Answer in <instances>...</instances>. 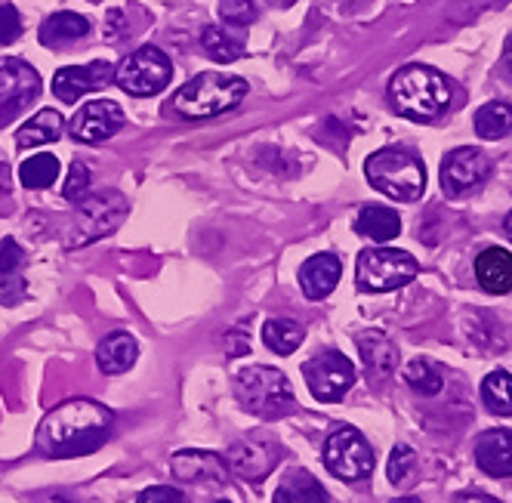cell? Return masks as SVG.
<instances>
[{
  "label": "cell",
  "instance_id": "obj_1",
  "mask_svg": "<svg viewBox=\"0 0 512 503\" xmlns=\"http://www.w3.org/2000/svg\"><path fill=\"white\" fill-rule=\"evenodd\" d=\"M112 423V411L99 402H62L38 426V451L47 457H84L108 439Z\"/></svg>",
  "mask_w": 512,
  "mask_h": 503
},
{
  "label": "cell",
  "instance_id": "obj_2",
  "mask_svg": "<svg viewBox=\"0 0 512 503\" xmlns=\"http://www.w3.org/2000/svg\"><path fill=\"white\" fill-rule=\"evenodd\" d=\"M392 109L401 118L411 121H435L448 112L451 105V84L442 71L429 65H405L389 84Z\"/></svg>",
  "mask_w": 512,
  "mask_h": 503
},
{
  "label": "cell",
  "instance_id": "obj_3",
  "mask_svg": "<svg viewBox=\"0 0 512 503\" xmlns=\"http://www.w3.org/2000/svg\"><path fill=\"white\" fill-rule=\"evenodd\" d=\"M247 96V81L235 75H219V71H204L189 84H182L173 96V105L182 118H216Z\"/></svg>",
  "mask_w": 512,
  "mask_h": 503
},
{
  "label": "cell",
  "instance_id": "obj_4",
  "mask_svg": "<svg viewBox=\"0 0 512 503\" xmlns=\"http://www.w3.org/2000/svg\"><path fill=\"white\" fill-rule=\"evenodd\" d=\"M368 183L395 201H417L426 189V167L405 149H380L364 161Z\"/></svg>",
  "mask_w": 512,
  "mask_h": 503
},
{
  "label": "cell",
  "instance_id": "obj_5",
  "mask_svg": "<svg viewBox=\"0 0 512 503\" xmlns=\"http://www.w3.org/2000/svg\"><path fill=\"white\" fill-rule=\"evenodd\" d=\"M235 395L250 414L266 417V420L287 414V408L294 405V386H290L287 374L278 368H266V365L244 368L235 377Z\"/></svg>",
  "mask_w": 512,
  "mask_h": 503
},
{
  "label": "cell",
  "instance_id": "obj_6",
  "mask_svg": "<svg viewBox=\"0 0 512 503\" xmlns=\"http://www.w3.org/2000/svg\"><path fill=\"white\" fill-rule=\"evenodd\" d=\"M420 266L411 254L395 247H371L358 254V266H355V281L361 291L368 294H386V291H398L417 278Z\"/></svg>",
  "mask_w": 512,
  "mask_h": 503
},
{
  "label": "cell",
  "instance_id": "obj_7",
  "mask_svg": "<svg viewBox=\"0 0 512 503\" xmlns=\"http://www.w3.org/2000/svg\"><path fill=\"white\" fill-rule=\"evenodd\" d=\"M127 217V201L118 192H99V195H84L78 201V217L68 235V247H84L90 241H99L112 235L121 220Z\"/></svg>",
  "mask_w": 512,
  "mask_h": 503
},
{
  "label": "cell",
  "instance_id": "obj_8",
  "mask_svg": "<svg viewBox=\"0 0 512 503\" xmlns=\"http://www.w3.org/2000/svg\"><path fill=\"white\" fill-rule=\"evenodd\" d=\"M324 466L343 482H361L374 473V448L358 429L340 426L324 442Z\"/></svg>",
  "mask_w": 512,
  "mask_h": 503
},
{
  "label": "cell",
  "instance_id": "obj_9",
  "mask_svg": "<svg viewBox=\"0 0 512 503\" xmlns=\"http://www.w3.org/2000/svg\"><path fill=\"white\" fill-rule=\"evenodd\" d=\"M170 75V59L161 50L139 47L115 68V84L130 96H155L170 84Z\"/></svg>",
  "mask_w": 512,
  "mask_h": 503
},
{
  "label": "cell",
  "instance_id": "obj_10",
  "mask_svg": "<svg viewBox=\"0 0 512 503\" xmlns=\"http://www.w3.org/2000/svg\"><path fill=\"white\" fill-rule=\"evenodd\" d=\"M303 377L318 402H340L355 383V368L343 352L331 349L309 358L303 365Z\"/></svg>",
  "mask_w": 512,
  "mask_h": 503
},
{
  "label": "cell",
  "instance_id": "obj_11",
  "mask_svg": "<svg viewBox=\"0 0 512 503\" xmlns=\"http://www.w3.org/2000/svg\"><path fill=\"white\" fill-rule=\"evenodd\" d=\"M41 93V78L31 65L19 59L0 62V127L25 112V105Z\"/></svg>",
  "mask_w": 512,
  "mask_h": 503
},
{
  "label": "cell",
  "instance_id": "obj_12",
  "mask_svg": "<svg viewBox=\"0 0 512 503\" xmlns=\"http://www.w3.org/2000/svg\"><path fill=\"white\" fill-rule=\"evenodd\" d=\"M124 124V112L121 105L112 99H93L87 105H81L78 115L71 118V139L84 142V146H93V142H102L108 136H115Z\"/></svg>",
  "mask_w": 512,
  "mask_h": 503
},
{
  "label": "cell",
  "instance_id": "obj_13",
  "mask_svg": "<svg viewBox=\"0 0 512 503\" xmlns=\"http://www.w3.org/2000/svg\"><path fill=\"white\" fill-rule=\"evenodd\" d=\"M115 81V68L108 62H90V65H71L56 71L53 78V93L62 102H78L87 93L105 90Z\"/></svg>",
  "mask_w": 512,
  "mask_h": 503
},
{
  "label": "cell",
  "instance_id": "obj_14",
  "mask_svg": "<svg viewBox=\"0 0 512 503\" xmlns=\"http://www.w3.org/2000/svg\"><path fill=\"white\" fill-rule=\"evenodd\" d=\"M491 173V161L479 149H454L442 161V186L448 195H463L482 186Z\"/></svg>",
  "mask_w": 512,
  "mask_h": 503
},
{
  "label": "cell",
  "instance_id": "obj_15",
  "mask_svg": "<svg viewBox=\"0 0 512 503\" xmlns=\"http://www.w3.org/2000/svg\"><path fill=\"white\" fill-rule=\"evenodd\" d=\"M173 476L192 485H226V460L213 451H179L173 454Z\"/></svg>",
  "mask_w": 512,
  "mask_h": 503
},
{
  "label": "cell",
  "instance_id": "obj_16",
  "mask_svg": "<svg viewBox=\"0 0 512 503\" xmlns=\"http://www.w3.org/2000/svg\"><path fill=\"white\" fill-rule=\"evenodd\" d=\"M226 463L244 482H263L275 470L278 457H275V448L263 442H235L226 454Z\"/></svg>",
  "mask_w": 512,
  "mask_h": 503
},
{
  "label": "cell",
  "instance_id": "obj_17",
  "mask_svg": "<svg viewBox=\"0 0 512 503\" xmlns=\"http://www.w3.org/2000/svg\"><path fill=\"white\" fill-rule=\"evenodd\" d=\"M358 352H361L364 371H368V377L374 383H383V380H389L398 371V349L380 331H364V334H358Z\"/></svg>",
  "mask_w": 512,
  "mask_h": 503
},
{
  "label": "cell",
  "instance_id": "obj_18",
  "mask_svg": "<svg viewBox=\"0 0 512 503\" xmlns=\"http://www.w3.org/2000/svg\"><path fill=\"white\" fill-rule=\"evenodd\" d=\"M475 463L479 470L494 476V479H506L512 476V433L509 429H491L479 442H475Z\"/></svg>",
  "mask_w": 512,
  "mask_h": 503
},
{
  "label": "cell",
  "instance_id": "obj_19",
  "mask_svg": "<svg viewBox=\"0 0 512 503\" xmlns=\"http://www.w3.org/2000/svg\"><path fill=\"white\" fill-rule=\"evenodd\" d=\"M343 266L334 254H315L300 266V287L309 300H324L340 284Z\"/></svg>",
  "mask_w": 512,
  "mask_h": 503
},
{
  "label": "cell",
  "instance_id": "obj_20",
  "mask_svg": "<svg viewBox=\"0 0 512 503\" xmlns=\"http://www.w3.org/2000/svg\"><path fill=\"white\" fill-rule=\"evenodd\" d=\"M475 281L488 294H509L512 291V254L503 247H488L475 260Z\"/></svg>",
  "mask_w": 512,
  "mask_h": 503
},
{
  "label": "cell",
  "instance_id": "obj_21",
  "mask_svg": "<svg viewBox=\"0 0 512 503\" xmlns=\"http://www.w3.org/2000/svg\"><path fill=\"white\" fill-rule=\"evenodd\" d=\"M22 263H25V250L13 238L0 241V303L13 306L25 297Z\"/></svg>",
  "mask_w": 512,
  "mask_h": 503
},
{
  "label": "cell",
  "instance_id": "obj_22",
  "mask_svg": "<svg viewBox=\"0 0 512 503\" xmlns=\"http://www.w3.org/2000/svg\"><path fill=\"white\" fill-rule=\"evenodd\" d=\"M136 355H139V346L130 334H108L99 349H96V365L102 374H124L136 365Z\"/></svg>",
  "mask_w": 512,
  "mask_h": 503
},
{
  "label": "cell",
  "instance_id": "obj_23",
  "mask_svg": "<svg viewBox=\"0 0 512 503\" xmlns=\"http://www.w3.org/2000/svg\"><path fill=\"white\" fill-rule=\"evenodd\" d=\"M272 503H331V497H327V491L321 488V482L312 473L297 470V473L284 476V482L275 488Z\"/></svg>",
  "mask_w": 512,
  "mask_h": 503
},
{
  "label": "cell",
  "instance_id": "obj_24",
  "mask_svg": "<svg viewBox=\"0 0 512 503\" xmlns=\"http://www.w3.org/2000/svg\"><path fill=\"white\" fill-rule=\"evenodd\" d=\"M90 31L87 19L78 16V13H53L44 25H41V44L44 47H68L75 44L78 38Z\"/></svg>",
  "mask_w": 512,
  "mask_h": 503
},
{
  "label": "cell",
  "instance_id": "obj_25",
  "mask_svg": "<svg viewBox=\"0 0 512 503\" xmlns=\"http://www.w3.org/2000/svg\"><path fill=\"white\" fill-rule=\"evenodd\" d=\"M355 229L358 235L364 238H371V241H392L398 232H401V220H398V213L392 207H380V204H371V207H364L358 213V220H355Z\"/></svg>",
  "mask_w": 512,
  "mask_h": 503
},
{
  "label": "cell",
  "instance_id": "obj_26",
  "mask_svg": "<svg viewBox=\"0 0 512 503\" xmlns=\"http://www.w3.org/2000/svg\"><path fill=\"white\" fill-rule=\"evenodd\" d=\"M59 136H62V118H59V112L44 109V112H38V115H34L16 133V142H19L22 149H34V146H47V142H53Z\"/></svg>",
  "mask_w": 512,
  "mask_h": 503
},
{
  "label": "cell",
  "instance_id": "obj_27",
  "mask_svg": "<svg viewBox=\"0 0 512 503\" xmlns=\"http://www.w3.org/2000/svg\"><path fill=\"white\" fill-rule=\"evenodd\" d=\"M303 340H306L303 325H297V321H290V318H272V321H266V328H263V343L275 355L297 352Z\"/></svg>",
  "mask_w": 512,
  "mask_h": 503
},
{
  "label": "cell",
  "instance_id": "obj_28",
  "mask_svg": "<svg viewBox=\"0 0 512 503\" xmlns=\"http://www.w3.org/2000/svg\"><path fill=\"white\" fill-rule=\"evenodd\" d=\"M201 47L213 62H235L244 56V41L223 25H210L201 38Z\"/></svg>",
  "mask_w": 512,
  "mask_h": 503
},
{
  "label": "cell",
  "instance_id": "obj_29",
  "mask_svg": "<svg viewBox=\"0 0 512 503\" xmlns=\"http://www.w3.org/2000/svg\"><path fill=\"white\" fill-rule=\"evenodd\" d=\"M512 130V105L488 102L475 112V133L482 139H503Z\"/></svg>",
  "mask_w": 512,
  "mask_h": 503
},
{
  "label": "cell",
  "instance_id": "obj_30",
  "mask_svg": "<svg viewBox=\"0 0 512 503\" xmlns=\"http://www.w3.org/2000/svg\"><path fill=\"white\" fill-rule=\"evenodd\" d=\"M19 179L25 189H50L59 179V161L47 152L31 155L28 161H22L19 167Z\"/></svg>",
  "mask_w": 512,
  "mask_h": 503
},
{
  "label": "cell",
  "instance_id": "obj_31",
  "mask_svg": "<svg viewBox=\"0 0 512 503\" xmlns=\"http://www.w3.org/2000/svg\"><path fill=\"white\" fill-rule=\"evenodd\" d=\"M482 399L494 414L512 417V374L509 371H491L482 383Z\"/></svg>",
  "mask_w": 512,
  "mask_h": 503
},
{
  "label": "cell",
  "instance_id": "obj_32",
  "mask_svg": "<svg viewBox=\"0 0 512 503\" xmlns=\"http://www.w3.org/2000/svg\"><path fill=\"white\" fill-rule=\"evenodd\" d=\"M401 377H405V383L420 395H435V392H442V386H445L442 371H438L429 358H414V362H408L405 371H401Z\"/></svg>",
  "mask_w": 512,
  "mask_h": 503
},
{
  "label": "cell",
  "instance_id": "obj_33",
  "mask_svg": "<svg viewBox=\"0 0 512 503\" xmlns=\"http://www.w3.org/2000/svg\"><path fill=\"white\" fill-rule=\"evenodd\" d=\"M414 466H417V457L408 445H395L392 454H389V466H386V473H389V482L401 485L411 473H414Z\"/></svg>",
  "mask_w": 512,
  "mask_h": 503
},
{
  "label": "cell",
  "instance_id": "obj_34",
  "mask_svg": "<svg viewBox=\"0 0 512 503\" xmlns=\"http://www.w3.org/2000/svg\"><path fill=\"white\" fill-rule=\"evenodd\" d=\"M256 13H260L256 0H223V4H219V16L229 25H250Z\"/></svg>",
  "mask_w": 512,
  "mask_h": 503
},
{
  "label": "cell",
  "instance_id": "obj_35",
  "mask_svg": "<svg viewBox=\"0 0 512 503\" xmlns=\"http://www.w3.org/2000/svg\"><path fill=\"white\" fill-rule=\"evenodd\" d=\"M87 186H90V173L81 161L71 164L68 170V179H65V198L68 201H81L87 195Z\"/></svg>",
  "mask_w": 512,
  "mask_h": 503
},
{
  "label": "cell",
  "instance_id": "obj_36",
  "mask_svg": "<svg viewBox=\"0 0 512 503\" xmlns=\"http://www.w3.org/2000/svg\"><path fill=\"white\" fill-rule=\"evenodd\" d=\"M22 34V19L10 4H0V47L13 44Z\"/></svg>",
  "mask_w": 512,
  "mask_h": 503
},
{
  "label": "cell",
  "instance_id": "obj_37",
  "mask_svg": "<svg viewBox=\"0 0 512 503\" xmlns=\"http://www.w3.org/2000/svg\"><path fill=\"white\" fill-rule=\"evenodd\" d=\"M136 503H186V497L170 485H155V488H145Z\"/></svg>",
  "mask_w": 512,
  "mask_h": 503
},
{
  "label": "cell",
  "instance_id": "obj_38",
  "mask_svg": "<svg viewBox=\"0 0 512 503\" xmlns=\"http://www.w3.org/2000/svg\"><path fill=\"white\" fill-rule=\"evenodd\" d=\"M454 503H497V500L494 497H485V494H463Z\"/></svg>",
  "mask_w": 512,
  "mask_h": 503
},
{
  "label": "cell",
  "instance_id": "obj_39",
  "mask_svg": "<svg viewBox=\"0 0 512 503\" xmlns=\"http://www.w3.org/2000/svg\"><path fill=\"white\" fill-rule=\"evenodd\" d=\"M503 232L509 235V241H512V213H506V220H503Z\"/></svg>",
  "mask_w": 512,
  "mask_h": 503
},
{
  "label": "cell",
  "instance_id": "obj_40",
  "mask_svg": "<svg viewBox=\"0 0 512 503\" xmlns=\"http://www.w3.org/2000/svg\"><path fill=\"white\" fill-rule=\"evenodd\" d=\"M506 62H509V68H512V38H509V44H506Z\"/></svg>",
  "mask_w": 512,
  "mask_h": 503
},
{
  "label": "cell",
  "instance_id": "obj_41",
  "mask_svg": "<svg viewBox=\"0 0 512 503\" xmlns=\"http://www.w3.org/2000/svg\"><path fill=\"white\" fill-rule=\"evenodd\" d=\"M395 503H420L417 497H401V500H395Z\"/></svg>",
  "mask_w": 512,
  "mask_h": 503
},
{
  "label": "cell",
  "instance_id": "obj_42",
  "mask_svg": "<svg viewBox=\"0 0 512 503\" xmlns=\"http://www.w3.org/2000/svg\"><path fill=\"white\" fill-rule=\"evenodd\" d=\"M53 503H71V500H65V497H53Z\"/></svg>",
  "mask_w": 512,
  "mask_h": 503
},
{
  "label": "cell",
  "instance_id": "obj_43",
  "mask_svg": "<svg viewBox=\"0 0 512 503\" xmlns=\"http://www.w3.org/2000/svg\"><path fill=\"white\" fill-rule=\"evenodd\" d=\"M216 503H229V500H216Z\"/></svg>",
  "mask_w": 512,
  "mask_h": 503
}]
</instances>
